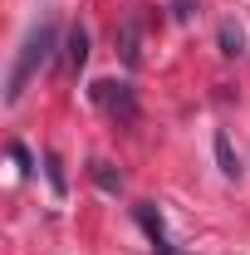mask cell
I'll return each mask as SVG.
<instances>
[{"mask_svg":"<svg viewBox=\"0 0 250 255\" xmlns=\"http://www.w3.org/2000/svg\"><path fill=\"white\" fill-rule=\"evenodd\" d=\"M94 177H98V182H103L108 191H118V187H123V177H113V172H108V162H94Z\"/></svg>","mask_w":250,"mask_h":255,"instance_id":"obj_8","label":"cell"},{"mask_svg":"<svg viewBox=\"0 0 250 255\" xmlns=\"http://www.w3.org/2000/svg\"><path fill=\"white\" fill-rule=\"evenodd\" d=\"M84 59H89V34L74 30V34H69V69L79 74V69H84Z\"/></svg>","mask_w":250,"mask_h":255,"instance_id":"obj_5","label":"cell"},{"mask_svg":"<svg viewBox=\"0 0 250 255\" xmlns=\"http://www.w3.org/2000/svg\"><path fill=\"white\" fill-rule=\"evenodd\" d=\"M241 44H246V39H241L236 25H221V54H241Z\"/></svg>","mask_w":250,"mask_h":255,"instance_id":"obj_7","label":"cell"},{"mask_svg":"<svg viewBox=\"0 0 250 255\" xmlns=\"http://www.w3.org/2000/svg\"><path fill=\"white\" fill-rule=\"evenodd\" d=\"M54 44H59V30H54V20H44V25H34V30H30V39L20 44V59H15V69H10V84H5V103H20L25 84H30L34 74H39L44 64L54 59Z\"/></svg>","mask_w":250,"mask_h":255,"instance_id":"obj_1","label":"cell"},{"mask_svg":"<svg viewBox=\"0 0 250 255\" xmlns=\"http://www.w3.org/2000/svg\"><path fill=\"white\" fill-rule=\"evenodd\" d=\"M94 98L113 113V118H123V123H132V118H137V103H132V89H127V84L103 79V84H94Z\"/></svg>","mask_w":250,"mask_h":255,"instance_id":"obj_2","label":"cell"},{"mask_svg":"<svg viewBox=\"0 0 250 255\" xmlns=\"http://www.w3.org/2000/svg\"><path fill=\"white\" fill-rule=\"evenodd\" d=\"M132 216H137V226L147 231V241L157 246V255H172V246H167V226H162V211H157L152 201H137Z\"/></svg>","mask_w":250,"mask_h":255,"instance_id":"obj_3","label":"cell"},{"mask_svg":"<svg viewBox=\"0 0 250 255\" xmlns=\"http://www.w3.org/2000/svg\"><path fill=\"white\" fill-rule=\"evenodd\" d=\"M177 20H191V0H177Z\"/></svg>","mask_w":250,"mask_h":255,"instance_id":"obj_9","label":"cell"},{"mask_svg":"<svg viewBox=\"0 0 250 255\" xmlns=\"http://www.w3.org/2000/svg\"><path fill=\"white\" fill-rule=\"evenodd\" d=\"M216 162L226 177H241V162H236V152H231V137L226 132H216Z\"/></svg>","mask_w":250,"mask_h":255,"instance_id":"obj_4","label":"cell"},{"mask_svg":"<svg viewBox=\"0 0 250 255\" xmlns=\"http://www.w3.org/2000/svg\"><path fill=\"white\" fill-rule=\"evenodd\" d=\"M44 172H49V187H54V196H64V191H69V187H64V162L54 157V152L44 157Z\"/></svg>","mask_w":250,"mask_h":255,"instance_id":"obj_6","label":"cell"}]
</instances>
